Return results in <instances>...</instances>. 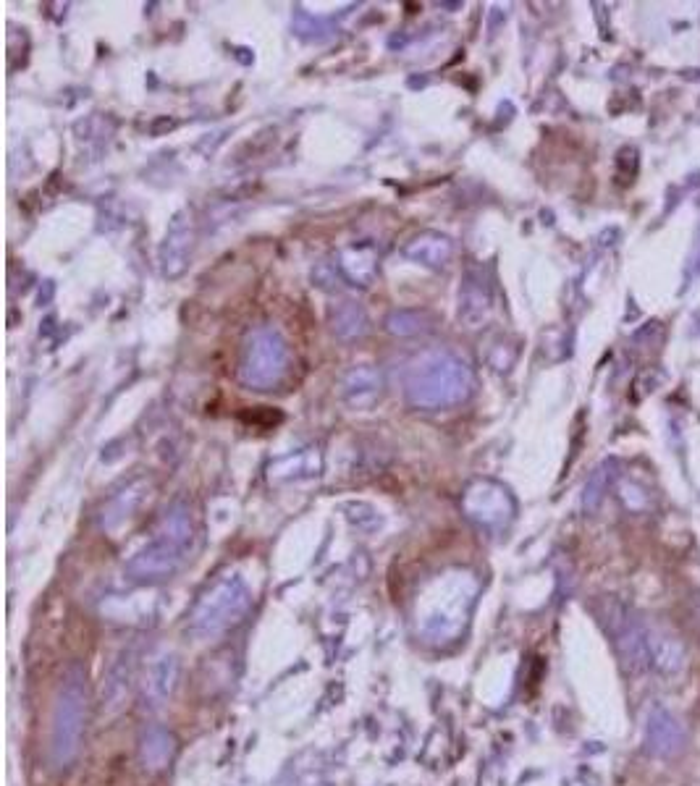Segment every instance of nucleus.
Returning a JSON list of instances; mask_svg holds the SVG:
<instances>
[{
  "mask_svg": "<svg viewBox=\"0 0 700 786\" xmlns=\"http://www.w3.org/2000/svg\"><path fill=\"white\" fill-rule=\"evenodd\" d=\"M478 378L467 359L449 349L420 352L404 370V399L420 412L462 407L475 396Z\"/></svg>",
  "mask_w": 700,
  "mask_h": 786,
  "instance_id": "nucleus-1",
  "label": "nucleus"
},
{
  "mask_svg": "<svg viewBox=\"0 0 700 786\" xmlns=\"http://www.w3.org/2000/svg\"><path fill=\"white\" fill-rule=\"evenodd\" d=\"M195 543V524L184 504H174L160 517L155 538L126 561L124 572L132 582H163L189 561Z\"/></svg>",
  "mask_w": 700,
  "mask_h": 786,
  "instance_id": "nucleus-2",
  "label": "nucleus"
},
{
  "mask_svg": "<svg viewBox=\"0 0 700 786\" xmlns=\"http://www.w3.org/2000/svg\"><path fill=\"white\" fill-rule=\"evenodd\" d=\"M252 590L236 572L221 574L197 598L189 614V635L195 640H213L242 624L252 608Z\"/></svg>",
  "mask_w": 700,
  "mask_h": 786,
  "instance_id": "nucleus-3",
  "label": "nucleus"
},
{
  "mask_svg": "<svg viewBox=\"0 0 700 786\" xmlns=\"http://www.w3.org/2000/svg\"><path fill=\"white\" fill-rule=\"evenodd\" d=\"M87 724V676L79 666H71L61 679L53 718H50V763L69 768L82 750Z\"/></svg>",
  "mask_w": 700,
  "mask_h": 786,
  "instance_id": "nucleus-4",
  "label": "nucleus"
},
{
  "mask_svg": "<svg viewBox=\"0 0 700 786\" xmlns=\"http://www.w3.org/2000/svg\"><path fill=\"white\" fill-rule=\"evenodd\" d=\"M478 585L470 574H457L444 580L436 587V593L428 595L425 614L420 619V632L430 642H451L462 635L467 624L470 608L475 603Z\"/></svg>",
  "mask_w": 700,
  "mask_h": 786,
  "instance_id": "nucleus-5",
  "label": "nucleus"
},
{
  "mask_svg": "<svg viewBox=\"0 0 700 786\" xmlns=\"http://www.w3.org/2000/svg\"><path fill=\"white\" fill-rule=\"evenodd\" d=\"M292 365V354L276 328H257L244 344L239 362V380L250 391H273L284 383Z\"/></svg>",
  "mask_w": 700,
  "mask_h": 786,
  "instance_id": "nucleus-6",
  "label": "nucleus"
},
{
  "mask_svg": "<svg viewBox=\"0 0 700 786\" xmlns=\"http://www.w3.org/2000/svg\"><path fill=\"white\" fill-rule=\"evenodd\" d=\"M601 621L609 629L614 650L619 655V663L624 666V671L632 676L643 674L651 666L648 658V640H645V624L635 619L630 608L609 600L601 611Z\"/></svg>",
  "mask_w": 700,
  "mask_h": 786,
  "instance_id": "nucleus-7",
  "label": "nucleus"
},
{
  "mask_svg": "<svg viewBox=\"0 0 700 786\" xmlns=\"http://www.w3.org/2000/svg\"><path fill=\"white\" fill-rule=\"evenodd\" d=\"M462 511L475 527L486 532L506 530L514 519V498L512 493L496 480L478 477L462 493Z\"/></svg>",
  "mask_w": 700,
  "mask_h": 786,
  "instance_id": "nucleus-8",
  "label": "nucleus"
},
{
  "mask_svg": "<svg viewBox=\"0 0 700 786\" xmlns=\"http://www.w3.org/2000/svg\"><path fill=\"white\" fill-rule=\"evenodd\" d=\"M197 244V221L192 210H179L166 228V239L160 244V273L174 281L192 265Z\"/></svg>",
  "mask_w": 700,
  "mask_h": 786,
  "instance_id": "nucleus-9",
  "label": "nucleus"
},
{
  "mask_svg": "<svg viewBox=\"0 0 700 786\" xmlns=\"http://www.w3.org/2000/svg\"><path fill=\"white\" fill-rule=\"evenodd\" d=\"M493 310V286L483 268H470L459 286V323L465 328H480Z\"/></svg>",
  "mask_w": 700,
  "mask_h": 786,
  "instance_id": "nucleus-10",
  "label": "nucleus"
},
{
  "mask_svg": "<svg viewBox=\"0 0 700 786\" xmlns=\"http://www.w3.org/2000/svg\"><path fill=\"white\" fill-rule=\"evenodd\" d=\"M341 401L354 412H368L383 396V375L375 365H354L339 380Z\"/></svg>",
  "mask_w": 700,
  "mask_h": 786,
  "instance_id": "nucleus-11",
  "label": "nucleus"
},
{
  "mask_svg": "<svg viewBox=\"0 0 700 786\" xmlns=\"http://www.w3.org/2000/svg\"><path fill=\"white\" fill-rule=\"evenodd\" d=\"M687 731L680 718L672 716L666 708H653L645 724V747L656 758H674L685 750Z\"/></svg>",
  "mask_w": 700,
  "mask_h": 786,
  "instance_id": "nucleus-12",
  "label": "nucleus"
},
{
  "mask_svg": "<svg viewBox=\"0 0 700 786\" xmlns=\"http://www.w3.org/2000/svg\"><path fill=\"white\" fill-rule=\"evenodd\" d=\"M176 682H179V658L174 653L155 655L150 666H147L145 682H142V697H145L147 708H163L168 697L174 695Z\"/></svg>",
  "mask_w": 700,
  "mask_h": 786,
  "instance_id": "nucleus-13",
  "label": "nucleus"
},
{
  "mask_svg": "<svg viewBox=\"0 0 700 786\" xmlns=\"http://www.w3.org/2000/svg\"><path fill=\"white\" fill-rule=\"evenodd\" d=\"M645 640H648V658L651 666L664 676H680L687 669V650L680 637L666 632L661 627L645 624Z\"/></svg>",
  "mask_w": 700,
  "mask_h": 786,
  "instance_id": "nucleus-14",
  "label": "nucleus"
},
{
  "mask_svg": "<svg viewBox=\"0 0 700 786\" xmlns=\"http://www.w3.org/2000/svg\"><path fill=\"white\" fill-rule=\"evenodd\" d=\"M454 255H457V244L441 231H420L404 244V257L428 270H444Z\"/></svg>",
  "mask_w": 700,
  "mask_h": 786,
  "instance_id": "nucleus-15",
  "label": "nucleus"
},
{
  "mask_svg": "<svg viewBox=\"0 0 700 786\" xmlns=\"http://www.w3.org/2000/svg\"><path fill=\"white\" fill-rule=\"evenodd\" d=\"M339 273L354 286H370L378 276V252L370 242H354L339 252Z\"/></svg>",
  "mask_w": 700,
  "mask_h": 786,
  "instance_id": "nucleus-16",
  "label": "nucleus"
},
{
  "mask_svg": "<svg viewBox=\"0 0 700 786\" xmlns=\"http://www.w3.org/2000/svg\"><path fill=\"white\" fill-rule=\"evenodd\" d=\"M323 469L318 449H299L292 454L281 456L278 462L268 467L273 483H292V480H307V477H318Z\"/></svg>",
  "mask_w": 700,
  "mask_h": 786,
  "instance_id": "nucleus-17",
  "label": "nucleus"
},
{
  "mask_svg": "<svg viewBox=\"0 0 700 786\" xmlns=\"http://www.w3.org/2000/svg\"><path fill=\"white\" fill-rule=\"evenodd\" d=\"M176 752L174 734L160 724H150L139 739V758L150 771H163Z\"/></svg>",
  "mask_w": 700,
  "mask_h": 786,
  "instance_id": "nucleus-18",
  "label": "nucleus"
},
{
  "mask_svg": "<svg viewBox=\"0 0 700 786\" xmlns=\"http://www.w3.org/2000/svg\"><path fill=\"white\" fill-rule=\"evenodd\" d=\"M331 328L341 341H354V338L368 336L370 318L357 302H339L331 310Z\"/></svg>",
  "mask_w": 700,
  "mask_h": 786,
  "instance_id": "nucleus-19",
  "label": "nucleus"
},
{
  "mask_svg": "<svg viewBox=\"0 0 700 786\" xmlns=\"http://www.w3.org/2000/svg\"><path fill=\"white\" fill-rule=\"evenodd\" d=\"M142 498H145V483L126 485L121 493H116V496L105 504L103 514H100V522H103L105 530H116L124 519L132 517L137 506L142 504Z\"/></svg>",
  "mask_w": 700,
  "mask_h": 786,
  "instance_id": "nucleus-20",
  "label": "nucleus"
},
{
  "mask_svg": "<svg viewBox=\"0 0 700 786\" xmlns=\"http://www.w3.org/2000/svg\"><path fill=\"white\" fill-rule=\"evenodd\" d=\"M433 315L425 310H391L383 320V328L391 333V336L399 338H412V336H423V333L433 331Z\"/></svg>",
  "mask_w": 700,
  "mask_h": 786,
  "instance_id": "nucleus-21",
  "label": "nucleus"
},
{
  "mask_svg": "<svg viewBox=\"0 0 700 786\" xmlns=\"http://www.w3.org/2000/svg\"><path fill=\"white\" fill-rule=\"evenodd\" d=\"M129 679H132V663H129V655L126 658L121 655L103 684V708L116 711L118 705L124 703L126 692H129Z\"/></svg>",
  "mask_w": 700,
  "mask_h": 786,
  "instance_id": "nucleus-22",
  "label": "nucleus"
},
{
  "mask_svg": "<svg viewBox=\"0 0 700 786\" xmlns=\"http://www.w3.org/2000/svg\"><path fill=\"white\" fill-rule=\"evenodd\" d=\"M609 467H611V462H606V464H603V467H598L596 472H593V477H590V480H588V485H585L583 504H585V509H588V511L598 509L603 493H606V488H609V483H611Z\"/></svg>",
  "mask_w": 700,
  "mask_h": 786,
  "instance_id": "nucleus-23",
  "label": "nucleus"
},
{
  "mask_svg": "<svg viewBox=\"0 0 700 786\" xmlns=\"http://www.w3.org/2000/svg\"><path fill=\"white\" fill-rule=\"evenodd\" d=\"M687 276H690V278L700 276V236H698V247H695L693 260H690V273H687Z\"/></svg>",
  "mask_w": 700,
  "mask_h": 786,
  "instance_id": "nucleus-24",
  "label": "nucleus"
}]
</instances>
